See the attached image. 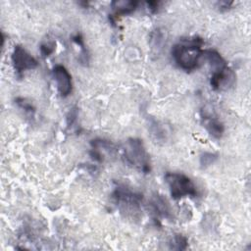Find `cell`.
I'll return each instance as SVG.
<instances>
[{"instance_id":"13","label":"cell","mask_w":251,"mask_h":251,"mask_svg":"<svg viewBox=\"0 0 251 251\" xmlns=\"http://www.w3.org/2000/svg\"><path fill=\"white\" fill-rule=\"evenodd\" d=\"M166 31L160 27L153 29L149 36V44L155 53H159L166 42Z\"/></svg>"},{"instance_id":"2","label":"cell","mask_w":251,"mask_h":251,"mask_svg":"<svg viewBox=\"0 0 251 251\" xmlns=\"http://www.w3.org/2000/svg\"><path fill=\"white\" fill-rule=\"evenodd\" d=\"M122 158L127 166L142 174H149L151 172L150 156L143 141L139 138L131 137L126 141L123 147Z\"/></svg>"},{"instance_id":"22","label":"cell","mask_w":251,"mask_h":251,"mask_svg":"<svg viewBox=\"0 0 251 251\" xmlns=\"http://www.w3.org/2000/svg\"><path fill=\"white\" fill-rule=\"evenodd\" d=\"M218 5H219L220 10H222V11H226V10H228V9H230V8L232 7L233 2H232V1H230V2L222 1V2H219Z\"/></svg>"},{"instance_id":"15","label":"cell","mask_w":251,"mask_h":251,"mask_svg":"<svg viewBox=\"0 0 251 251\" xmlns=\"http://www.w3.org/2000/svg\"><path fill=\"white\" fill-rule=\"evenodd\" d=\"M15 102L18 105V107L21 108L23 111H25L26 114H28L31 117L34 116L35 108L30 101H28L27 99L23 98V97H18L15 99Z\"/></svg>"},{"instance_id":"18","label":"cell","mask_w":251,"mask_h":251,"mask_svg":"<svg viewBox=\"0 0 251 251\" xmlns=\"http://www.w3.org/2000/svg\"><path fill=\"white\" fill-rule=\"evenodd\" d=\"M40 54L42 57L46 58L48 56H50L56 49V42L53 40H47V41H43L40 46Z\"/></svg>"},{"instance_id":"6","label":"cell","mask_w":251,"mask_h":251,"mask_svg":"<svg viewBox=\"0 0 251 251\" xmlns=\"http://www.w3.org/2000/svg\"><path fill=\"white\" fill-rule=\"evenodd\" d=\"M201 118L204 120V125L211 136L214 138H221L225 132L224 124L217 118L213 108L210 105L204 106L201 110Z\"/></svg>"},{"instance_id":"10","label":"cell","mask_w":251,"mask_h":251,"mask_svg":"<svg viewBox=\"0 0 251 251\" xmlns=\"http://www.w3.org/2000/svg\"><path fill=\"white\" fill-rule=\"evenodd\" d=\"M138 5H139L138 1H132V0L113 1L111 3V7L115 13V15H113V16L117 19L118 16L129 15L137 9Z\"/></svg>"},{"instance_id":"20","label":"cell","mask_w":251,"mask_h":251,"mask_svg":"<svg viewBox=\"0 0 251 251\" xmlns=\"http://www.w3.org/2000/svg\"><path fill=\"white\" fill-rule=\"evenodd\" d=\"M78 109L76 107H74L72 108L68 115H67V126L68 127H73L74 125L75 124L76 120H77V117H78Z\"/></svg>"},{"instance_id":"7","label":"cell","mask_w":251,"mask_h":251,"mask_svg":"<svg viewBox=\"0 0 251 251\" xmlns=\"http://www.w3.org/2000/svg\"><path fill=\"white\" fill-rule=\"evenodd\" d=\"M53 77L56 81V86L59 94L62 97H67L73 90L72 75L63 65H56L52 70Z\"/></svg>"},{"instance_id":"12","label":"cell","mask_w":251,"mask_h":251,"mask_svg":"<svg viewBox=\"0 0 251 251\" xmlns=\"http://www.w3.org/2000/svg\"><path fill=\"white\" fill-rule=\"evenodd\" d=\"M148 127L151 136L154 140L158 142H164L168 137V128L159 121L155 119H150L148 123Z\"/></svg>"},{"instance_id":"3","label":"cell","mask_w":251,"mask_h":251,"mask_svg":"<svg viewBox=\"0 0 251 251\" xmlns=\"http://www.w3.org/2000/svg\"><path fill=\"white\" fill-rule=\"evenodd\" d=\"M165 180L169 186L171 196L176 200L187 196L196 197L198 195L195 183L184 174L168 172L165 175Z\"/></svg>"},{"instance_id":"19","label":"cell","mask_w":251,"mask_h":251,"mask_svg":"<svg viewBox=\"0 0 251 251\" xmlns=\"http://www.w3.org/2000/svg\"><path fill=\"white\" fill-rule=\"evenodd\" d=\"M73 41L75 42L79 47H80V50H81V55H80V61L82 63H87L88 62V53H87V50L85 48V45H84V42H83V38L82 36L77 33L76 35H75L73 37Z\"/></svg>"},{"instance_id":"9","label":"cell","mask_w":251,"mask_h":251,"mask_svg":"<svg viewBox=\"0 0 251 251\" xmlns=\"http://www.w3.org/2000/svg\"><path fill=\"white\" fill-rule=\"evenodd\" d=\"M149 206L151 208L155 222H160V219H173V211L171 205L163 195L155 193L150 199Z\"/></svg>"},{"instance_id":"4","label":"cell","mask_w":251,"mask_h":251,"mask_svg":"<svg viewBox=\"0 0 251 251\" xmlns=\"http://www.w3.org/2000/svg\"><path fill=\"white\" fill-rule=\"evenodd\" d=\"M112 198L121 211L137 213L140 210L143 196L125 185H118L112 193Z\"/></svg>"},{"instance_id":"5","label":"cell","mask_w":251,"mask_h":251,"mask_svg":"<svg viewBox=\"0 0 251 251\" xmlns=\"http://www.w3.org/2000/svg\"><path fill=\"white\" fill-rule=\"evenodd\" d=\"M11 60L15 71L19 75H22L25 71L33 70L38 66L37 60L22 45H16L14 47Z\"/></svg>"},{"instance_id":"16","label":"cell","mask_w":251,"mask_h":251,"mask_svg":"<svg viewBox=\"0 0 251 251\" xmlns=\"http://www.w3.org/2000/svg\"><path fill=\"white\" fill-rule=\"evenodd\" d=\"M188 246V240L183 234H176L171 243V249L175 250H185Z\"/></svg>"},{"instance_id":"11","label":"cell","mask_w":251,"mask_h":251,"mask_svg":"<svg viewBox=\"0 0 251 251\" xmlns=\"http://www.w3.org/2000/svg\"><path fill=\"white\" fill-rule=\"evenodd\" d=\"M203 57L209 62L212 72H217L226 69L227 66V63L223 58V56L214 49H206L203 52Z\"/></svg>"},{"instance_id":"17","label":"cell","mask_w":251,"mask_h":251,"mask_svg":"<svg viewBox=\"0 0 251 251\" xmlns=\"http://www.w3.org/2000/svg\"><path fill=\"white\" fill-rule=\"evenodd\" d=\"M219 158V155L217 153L212 152H204L200 155V166L201 168H208L211 165H213Z\"/></svg>"},{"instance_id":"21","label":"cell","mask_w":251,"mask_h":251,"mask_svg":"<svg viewBox=\"0 0 251 251\" xmlns=\"http://www.w3.org/2000/svg\"><path fill=\"white\" fill-rule=\"evenodd\" d=\"M161 4H162V2H160V1H147L146 2L148 10L152 14H155V13H157L159 11V9L161 7Z\"/></svg>"},{"instance_id":"8","label":"cell","mask_w":251,"mask_h":251,"mask_svg":"<svg viewBox=\"0 0 251 251\" xmlns=\"http://www.w3.org/2000/svg\"><path fill=\"white\" fill-rule=\"evenodd\" d=\"M235 74L233 71L226 67L224 70L212 72V75L210 78V85L214 90L222 91L226 90L233 86L235 82Z\"/></svg>"},{"instance_id":"1","label":"cell","mask_w":251,"mask_h":251,"mask_svg":"<svg viewBox=\"0 0 251 251\" xmlns=\"http://www.w3.org/2000/svg\"><path fill=\"white\" fill-rule=\"evenodd\" d=\"M204 41L199 36L182 38L172 48V56L178 68L185 72H191L200 65L204 50Z\"/></svg>"},{"instance_id":"14","label":"cell","mask_w":251,"mask_h":251,"mask_svg":"<svg viewBox=\"0 0 251 251\" xmlns=\"http://www.w3.org/2000/svg\"><path fill=\"white\" fill-rule=\"evenodd\" d=\"M90 146H91V150H94V151L98 152L103 157H104L103 153H105V152L113 153L116 150V147H115L114 143H112L109 140L103 139V138L92 139L90 141Z\"/></svg>"}]
</instances>
